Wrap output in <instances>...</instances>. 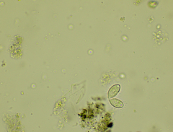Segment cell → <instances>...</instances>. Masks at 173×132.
Masks as SVG:
<instances>
[{
    "mask_svg": "<svg viewBox=\"0 0 173 132\" xmlns=\"http://www.w3.org/2000/svg\"><path fill=\"white\" fill-rule=\"evenodd\" d=\"M120 90V84H115L113 87H111V89L108 91V98H113L119 93Z\"/></svg>",
    "mask_w": 173,
    "mask_h": 132,
    "instance_id": "cell-1",
    "label": "cell"
},
{
    "mask_svg": "<svg viewBox=\"0 0 173 132\" xmlns=\"http://www.w3.org/2000/svg\"><path fill=\"white\" fill-rule=\"evenodd\" d=\"M110 103H111V104L113 107L116 108H122L123 107V102L118 99H111L110 100Z\"/></svg>",
    "mask_w": 173,
    "mask_h": 132,
    "instance_id": "cell-2",
    "label": "cell"
}]
</instances>
